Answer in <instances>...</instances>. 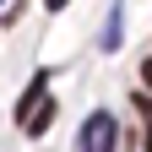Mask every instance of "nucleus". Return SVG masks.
<instances>
[{
  "mask_svg": "<svg viewBox=\"0 0 152 152\" xmlns=\"http://www.w3.org/2000/svg\"><path fill=\"white\" fill-rule=\"evenodd\" d=\"M141 82L152 87V54H147V60H141Z\"/></svg>",
  "mask_w": 152,
  "mask_h": 152,
  "instance_id": "obj_6",
  "label": "nucleus"
},
{
  "mask_svg": "<svg viewBox=\"0 0 152 152\" xmlns=\"http://www.w3.org/2000/svg\"><path fill=\"white\" fill-rule=\"evenodd\" d=\"M44 82H49V71H38V76H33V87L22 92V103H16V120H22V114H27V109H33L38 98H44Z\"/></svg>",
  "mask_w": 152,
  "mask_h": 152,
  "instance_id": "obj_4",
  "label": "nucleus"
},
{
  "mask_svg": "<svg viewBox=\"0 0 152 152\" xmlns=\"http://www.w3.org/2000/svg\"><path fill=\"white\" fill-rule=\"evenodd\" d=\"M141 109H147V152H152V103L141 98Z\"/></svg>",
  "mask_w": 152,
  "mask_h": 152,
  "instance_id": "obj_5",
  "label": "nucleus"
},
{
  "mask_svg": "<svg viewBox=\"0 0 152 152\" xmlns=\"http://www.w3.org/2000/svg\"><path fill=\"white\" fill-rule=\"evenodd\" d=\"M60 6H65V0H49V11H60Z\"/></svg>",
  "mask_w": 152,
  "mask_h": 152,
  "instance_id": "obj_7",
  "label": "nucleus"
},
{
  "mask_svg": "<svg viewBox=\"0 0 152 152\" xmlns=\"http://www.w3.org/2000/svg\"><path fill=\"white\" fill-rule=\"evenodd\" d=\"M125 6H120V0H114V6H109V16H103V38H98V49H120V38H125Z\"/></svg>",
  "mask_w": 152,
  "mask_h": 152,
  "instance_id": "obj_3",
  "label": "nucleus"
},
{
  "mask_svg": "<svg viewBox=\"0 0 152 152\" xmlns=\"http://www.w3.org/2000/svg\"><path fill=\"white\" fill-rule=\"evenodd\" d=\"M16 125H22L27 136H44V130L54 125V103H49V98H38V103H33V109H27V114H22Z\"/></svg>",
  "mask_w": 152,
  "mask_h": 152,
  "instance_id": "obj_2",
  "label": "nucleus"
},
{
  "mask_svg": "<svg viewBox=\"0 0 152 152\" xmlns=\"http://www.w3.org/2000/svg\"><path fill=\"white\" fill-rule=\"evenodd\" d=\"M120 147V120L109 109H92L82 120V152H114Z\"/></svg>",
  "mask_w": 152,
  "mask_h": 152,
  "instance_id": "obj_1",
  "label": "nucleus"
}]
</instances>
